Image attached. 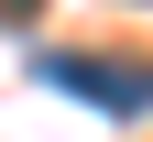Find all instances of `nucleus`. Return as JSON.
I'll return each mask as SVG.
<instances>
[{
	"label": "nucleus",
	"mask_w": 153,
	"mask_h": 142,
	"mask_svg": "<svg viewBox=\"0 0 153 142\" xmlns=\"http://www.w3.org/2000/svg\"><path fill=\"white\" fill-rule=\"evenodd\" d=\"M33 77H44V88H66V98H88V109H109V120H142V109H153V66H120V55L44 44V55H33Z\"/></svg>",
	"instance_id": "nucleus-1"
}]
</instances>
